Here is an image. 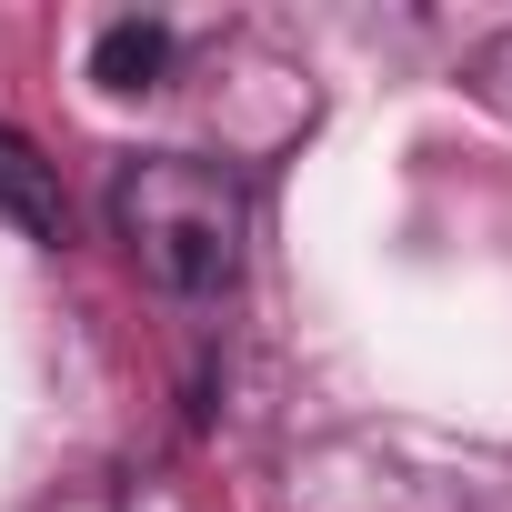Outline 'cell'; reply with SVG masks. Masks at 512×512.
<instances>
[{"label":"cell","instance_id":"2","mask_svg":"<svg viewBox=\"0 0 512 512\" xmlns=\"http://www.w3.org/2000/svg\"><path fill=\"white\" fill-rule=\"evenodd\" d=\"M0 221L31 231V241H61V181H51V161L11 121H0Z\"/></svg>","mask_w":512,"mask_h":512},{"label":"cell","instance_id":"1","mask_svg":"<svg viewBox=\"0 0 512 512\" xmlns=\"http://www.w3.org/2000/svg\"><path fill=\"white\" fill-rule=\"evenodd\" d=\"M111 221L131 241V262L171 292V302H221L241 282V251H251V191L221 161L191 151H151L111 181Z\"/></svg>","mask_w":512,"mask_h":512},{"label":"cell","instance_id":"3","mask_svg":"<svg viewBox=\"0 0 512 512\" xmlns=\"http://www.w3.org/2000/svg\"><path fill=\"white\" fill-rule=\"evenodd\" d=\"M171 71V31L161 21H111L101 41H91V81L101 91H151Z\"/></svg>","mask_w":512,"mask_h":512}]
</instances>
